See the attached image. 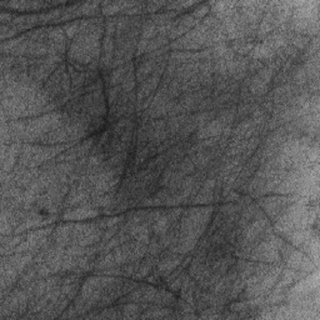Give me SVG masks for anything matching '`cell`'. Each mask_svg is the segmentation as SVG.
I'll return each mask as SVG.
<instances>
[{
	"label": "cell",
	"instance_id": "6da1fadb",
	"mask_svg": "<svg viewBox=\"0 0 320 320\" xmlns=\"http://www.w3.org/2000/svg\"><path fill=\"white\" fill-rule=\"evenodd\" d=\"M319 270H315L307 277L302 278L299 283H297L292 289L287 292L288 302L304 299V298L312 297L315 293H319Z\"/></svg>",
	"mask_w": 320,
	"mask_h": 320
},
{
	"label": "cell",
	"instance_id": "7a4b0ae2",
	"mask_svg": "<svg viewBox=\"0 0 320 320\" xmlns=\"http://www.w3.org/2000/svg\"><path fill=\"white\" fill-rule=\"evenodd\" d=\"M224 128H225V125L221 123V120L215 119L212 123L207 124L202 129H199V131L197 133V138L200 140H205V139L213 138V136L220 135V134H223Z\"/></svg>",
	"mask_w": 320,
	"mask_h": 320
},
{
	"label": "cell",
	"instance_id": "3957f363",
	"mask_svg": "<svg viewBox=\"0 0 320 320\" xmlns=\"http://www.w3.org/2000/svg\"><path fill=\"white\" fill-rule=\"evenodd\" d=\"M97 215V212L93 209H87V208H82V209L73 210L72 213H67L64 215L65 219H87L90 218V216Z\"/></svg>",
	"mask_w": 320,
	"mask_h": 320
},
{
	"label": "cell",
	"instance_id": "277c9868",
	"mask_svg": "<svg viewBox=\"0 0 320 320\" xmlns=\"http://www.w3.org/2000/svg\"><path fill=\"white\" fill-rule=\"evenodd\" d=\"M153 69H154V60L144 62L138 69V75H136V78H138L139 82H145V80L148 79L149 75H150V73L153 72Z\"/></svg>",
	"mask_w": 320,
	"mask_h": 320
}]
</instances>
